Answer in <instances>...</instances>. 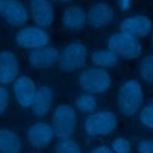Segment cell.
<instances>
[{"label":"cell","instance_id":"cell-27","mask_svg":"<svg viewBox=\"0 0 153 153\" xmlns=\"http://www.w3.org/2000/svg\"><path fill=\"white\" fill-rule=\"evenodd\" d=\"M88 153H112L108 145H97L88 151Z\"/></svg>","mask_w":153,"mask_h":153},{"label":"cell","instance_id":"cell-25","mask_svg":"<svg viewBox=\"0 0 153 153\" xmlns=\"http://www.w3.org/2000/svg\"><path fill=\"white\" fill-rule=\"evenodd\" d=\"M10 100H11L10 91L7 90L6 86L0 85V115H2L7 110L10 105Z\"/></svg>","mask_w":153,"mask_h":153},{"label":"cell","instance_id":"cell-28","mask_svg":"<svg viewBox=\"0 0 153 153\" xmlns=\"http://www.w3.org/2000/svg\"><path fill=\"white\" fill-rule=\"evenodd\" d=\"M117 5L122 12H128L131 8L133 0H117Z\"/></svg>","mask_w":153,"mask_h":153},{"label":"cell","instance_id":"cell-22","mask_svg":"<svg viewBox=\"0 0 153 153\" xmlns=\"http://www.w3.org/2000/svg\"><path fill=\"white\" fill-rule=\"evenodd\" d=\"M55 153H82L81 146L72 137L59 139L54 148Z\"/></svg>","mask_w":153,"mask_h":153},{"label":"cell","instance_id":"cell-7","mask_svg":"<svg viewBox=\"0 0 153 153\" xmlns=\"http://www.w3.org/2000/svg\"><path fill=\"white\" fill-rule=\"evenodd\" d=\"M14 41L18 47H20L22 49H27L30 51L33 49L49 45L50 35L47 31V29L36 25H25L17 31Z\"/></svg>","mask_w":153,"mask_h":153},{"label":"cell","instance_id":"cell-14","mask_svg":"<svg viewBox=\"0 0 153 153\" xmlns=\"http://www.w3.org/2000/svg\"><path fill=\"white\" fill-rule=\"evenodd\" d=\"M87 25L93 29H103L109 26L115 20V11L114 8L104 1H98L91 5L88 11L86 12Z\"/></svg>","mask_w":153,"mask_h":153},{"label":"cell","instance_id":"cell-6","mask_svg":"<svg viewBox=\"0 0 153 153\" xmlns=\"http://www.w3.org/2000/svg\"><path fill=\"white\" fill-rule=\"evenodd\" d=\"M55 137H72L78 127V114L71 104H59L54 108L50 122Z\"/></svg>","mask_w":153,"mask_h":153},{"label":"cell","instance_id":"cell-8","mask_svg":"<svg viewBox=\"0 0 153 153\" xmlns=\"http://www.w3.org/2000/svg\"><path fill=\"white\" fill-rule=\"evenodd\" d=\"M0 18L11 26L22 27L27 24L29 10L20 0H0Z\"/></svg>","mask_w":153,"mask_h":153},{"label":"cell","instance_id":"cell-21","mask_svg":"<svg viewBox=\"0 0 153 153\" xmlns=\"http://www.w3.org/2000/svg\"><path fill=\"white\" fill-rule=\"evenodd\" d=\"M137 73L142 81L153 85V54H148L140 60Z\"/></svg>","mask_w":153,"mask_h":153},{"label":"cell","instance_id":"cell-24","mask_svg":"<svg viewBox=\"0 0 153 153\" xmlns=\"http://www.w3.org/2000/svg\"><path fill=\"white\" fill-rule=\"evenodd\" d=\"M109 147L112 151V153H130L131 152V143L129 142L128 139L123 136H118L114 139Z\"/></svg>","mask_w":153,"mask_h":153},{"label":"cell","instance_id":"cell-26","mask_svg":"<svg viewBox=\"0 0 153 153\" xmlns=\"http://www.w3.org/2000/svg\"><path fill=\"white\" fill-rule=\"evenodd\" d=\"M136 149L139 153H153V140H141L139 141Z\"/></svg>","mask_w":153,"mask_h":153},{"label":"cell","instance_id":"cell-23","mask_svg":"<svg viewBox=\"0 0 153 153\" xmlns=\"http://www.w3.org/2000/svg\"><path fill=\"white\" fill-rule=\"evenodd\" d=\"M139 121L146 128L153 129V103H148L139 110Z\"/></svg>","mask_w":153,"mask_h":153},{"label":"cell","instance_id":"cell-31","mask_svg":"<svg viewBox=\"0 0 153 153\" xmlns=\"http://www.w3.org/2000/svg\"><path fill=\"white\" fill-rule=\"evenodd\" d=\"M30 153H39V152H30Z\"/></svg>","mask_w":153,"mask_h":153},{"label":"cell","instance_id":"cell-16","mask_svg":"<svg viewBox=\"0 0 153 153\" xmlns=\"http://www.w3.org/2000/svg\"><path fill=\"white\" fill-rule=\"evenodd\" d=\"M54 90L48 86V85H43L37 87L33 102L31 104V112L36 116V117H44L47 116L51 109H53V104H54Z\"/></svg>","mask_w":153,"mask_h":153},{"label":"cell","instance_id":"cell-3","mask_svg":"<svg viewBox=\"0 0 153 153\" xmlns=\"http://www.w3.org/2000/svg\"><path fill=\"white\" fill-rule=\"evenodd\" d=\"M117 115L106 109L96 110L87 115L84 121V131L90 137H100L111 135L117 128Z\"/></svg>","mask_w":153,"mask_h":153},{"label":"cell","instance_id":"cell-11","mask_svg":"<svg viewBox=\"0 0 153 153\" xmlns=\"http://www.w3.org/2000/svg\"><path fill=\"white\" fill-rule=\"evenodd\" d=\"M36 91L37 85L35 80L27 74H19V76L12 82V94L14 100L23 109L31 108Z\"/></svg>","mask_w":153,"mask_h":153},{"label":"cell","instance_id":"cell-4","mask_svg":"<svg viewBox=\"0 0 153 153\" xmlns=\"http://www.w3.org/2000/svg\"><path fill=\"white\" fill-rule=\"evenodd\" d=\"M88 60V49L81 41L69 42L60 50L57 66L65 73L81 71Z\"/></svg>","mask_w":153,"mask_h":153},{"label":"cell","instance_id":"cell-30","mask_svg":"<svg viewBox=\"0 0 153 153\" xmlns=\"http://www.w3.org/2000/svg\"><path fill=\"white\" fill-rule=\"evenodd\" d=\"M151 42H152V45H153V31H152V33H151Z\"/></svg>","mask_w":153,"mask_h":153},{"label":"cell","instance_id":"cell-19","mask_svg":"<svg viewBox=\"0 0 153 153\" xmlns=\"http://www.w3.org/2000/svg\"><path fill=\"white\" fill-rule=\"evenodd\" d=\"M91 62L94 67H99L103 69L114 68L118 65L120 59L108 48L96 49L91 53Z\"/></svg>","mask_w":153,"mask_h":153},{"label":"cell","instance_id":"cell-2","mask_svg":"<svg viewBox=\"0 0 153 153\" xmlns=\"http://www.w3.org/2000/svg\"><path fill=\"white\" fill-rule=\"evenodd\" d=\"M78 85L86 93L94 96L104 94L110 90L112 85V78L108 69L94 66L86 67L82 68L78 75Z\"/></svg>","mask_w":153,"mask_h":153},{"label":"cell","instance_id":"cell-12","mask_svg":"<svg viewBox=\"0 0 153 153\" xmlns=\"http://www.w3.org/2000/svg\"><path fill=\"white\" fill-rule=\"evenodd\" d=\"M27 10L36 26L48 29L55 22V7L50 0H29Z\"/></svg>","mask_w":153,"mask_h":153},{"label":"cell","instance_id":"cell-5","mask_svg":"<svg viewBox=\"0 0 153 153\" xmlns=\"http://www.w3.org/2000/svg\"><path fill=\"white\" fill-rule=\"evenodd\" d=\"M106 48L110 49L118 59L133 61L142 54V43L139 38L124 32H114L106 39Z\"/></svg>","mask_w":153,"mask_h":153},{"label":"cell","instance_id":"cell-17","mask_svg":"<svg viewBox=\"0 0 153 153\" xmlns=\"http://www.w3.org/2000/svg\"><path fill=\"white\" fill-rule=\"evenodd\" d=\"M61 24L67 31H80L86 24V11L78 5L68 6L61 14Z\"/></svg>","mask_w":153,"mask_h":153},{"label":"cell","instance_id":"cell-15","mask_svg":"<svg viewBox=\"0 0 153 153\" xmlns=\"http://www.w3.org/2000/svg\"><path fill=\"white\" fill-rule=\"evenodd\" d=\"M20 63L18 56L12 50H0V85H10L18 76Z\"/></svg>","mask_w":153,"mask_h":153},{"label":"cell","instance_id":"cell-9","mask_svg":"<svg viewBox=\"0 0 153 153\" xmlns=\"http://www.w3.org/2000/svg\"><path fill=\"white\" fill-rule=\"evenodd\" d=\"M118 29L121 32L128 33L130 36H134V37L141 39V38H145L152 33L153 22L146 14L135 13V14H130V16L124 17L120 22Z\"/></svg>","mask_w":153,"mask_h":153},{"label":"cell","instance_id":"cell-13","mask_svg":"<svg viewBox=\"0 0 153 153\" xmlns=\"http://www.w3.org/2000/svg\"><path fill=\"white\" fill-rule=\"evenodd\" d=\"M60 50L54 45H45L30 50L26 56L27 65L33 69H48L57 65Z\"/></svg>","mask_w":153,"mask_h":153},{"label":"cell","instance_id":"cell-29","mask_svg":"<svg viewBox=\"0 0 153 153\" xmlns=\"http://www.w3.org/2000/svg\"><path fill=\"white\" fill-rule=\"evenodd\" d=\"M51 2H69L72 0H50Z\"/></svg>","mask_w":153,"mask_h":153},{"label":"cell","instance_id":"cell-10","mask_svg":"<svg viewBox=\"0 0 153 153\" xmlns=\"http://www.w3.org/2000/svg\"><path fill=\"white\" fill-rule=\"evenodd\" d=\"M54 139L55 134L53 127L45 121H37L32 123L26 130V142L29 147L35 151H41L48 147Z\"/></svg>","mask_w":153,"mask_h":153},{"label":"cell","instance_id":"cell-18","mask_svg":"<svg viewBox=\"0 0 153 153\" xmlns=\"http://www.w3.org/2000/svg\"><path fill=\"white\" fill-rule=\"evenodd\" d=\"M20 136L12 129L0 128V153H22Z\"/></svg>","mask_w":153,"mask_h":153},{"label":"cell","instance_id":"cell-20","mask_svg":"<svg viewBox=\"0 0 153 153\" xmlns=\"http://www.w3.org/2000/svg\"><path fill=\"white\" fill-rule=\"evenodd\" d=\"M75 110L81 114L90 115L98 110V100L94 94L82 92L75 98Z\"/></svg>","mask_w":153,"mask_h":153},{"label":"cell","instance_id":"cell-1","mask_svg":"<svg viewBox=\"0 0 153 153\" xmlns=\"http://www.w3.org/2000/svg\"><path fill=\"white\" fill-rule=\"evenodd\" d=\"M145 91L142 84L134 78L126 79L118 87L116 104L123 116H134L142 108Z\"/></svg>","mask_w":153,"mask_h":153}]
</instances>
